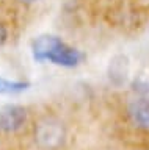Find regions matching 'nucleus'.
Returning <instances> with one entry per match:
<instances>
[{
    "label": "nucleus",
    "mask_w": 149,
    "mask_h": 150,
    "mask_svg": "<svg viewBox=\"0 0 149 150\" xmlns=\"http://www.w3.org/2000/svg\"><path fill=\"white\" fill-rule=\"evenodd\" d=\"M25 89L24 83H16V81H8V80L0 78V92H16Z\"/></svg>",
    "instance_id": "6"
},
{
    "label": "nucleus",
    "mask_w": 149,
    "mask_h": 150,
    "mask_svg": "<svg viewBox=\"0 0 149 150\" xmlns=\"http://www.w3.org/2000/svg\"><path fill=\"white\" fill-rule=\"evenodd\" d=\"M127 114L132 124L140 130H149V98L140 97L129 103Z\"/></svg>",
    "instance_id": "4"
},
{
    "label": "nucleus",
    "mask_w": 149,
    "mask_h": 150,
    "mask_svg": "<svg viewBox=\"0 0 149 150\" xmlns=\"http://www.w3.org/2000/svg\"><path fill=\"white\" fill-rule=\"evenodd\" d=\"M6 38H8V31H6L5 25H3L2 22H0V47H2L3 44H5Z\"/></svg>",
    "instance_id": "7"
},
{
    "label": "nucleus",
    "mask_w": 149,
    "mask_h": 150,
    "mask_svg": "<svg viewBox=\"0 0 149 150\" xmlns=\"http://www.w3.org/2000/svg\"><path fill=\"white\" fill-rule=\"evenodd\" d=\"M129 74V59L124 55H118L110 61L108 67V77L115 84H121L125 81Z\"/></svg>",
    "instance_id": "5"
},
{
    "label": "nucleus",
    "mask_w": 149,
    "mask_h": 150,
    "mask_svg": "<svg viewBox=\"0 0 149 150\" xmlns=\"http://www.w3.org/2000/svg\"><path fill=\"white\" fill-rule=\"evenodd\" d=\"M19 3H25V5H29V3H33V2H36V0H17Z\"/></svg>",
    "instance_id": "8"
},
{
    "label": "nucleus",
    "mask_w": 149,
    "mask_h": 150,
    "mask_svg": "<svg viewBox=\"0 0 149 150\" xmlns=\"http://www.w3.org/2000/svg\"><path fill=\"white\" fill-rule=\"evenodd\" d=\"M27 122V110L19 105H6L0 110V130L14 133Z\"/></svg>",
    "instance_id": "3"
},
{
    "label": "nucleus",
    "mask_w": 149,
    "mask_h": 150,
    "mask_svg": "<svg viewBox=\"0 0 149 150\" xmlns=\"http://www.w3.org/2000/svg\"><path fill=\"white\" fill-rule=\"evenodd\" d=\"M66 125L53 116L39 119L33 128V141L39 150H60L66 142Z\"/></svg>",
    "instance_id": "2"
},
{
    "label": "nucleus",
    "mask_w": 149,
    "mask_h": 150,
    "mask_svg": "<svg viewBox=\"0 0 149 150\" xmlns=\"http://www.w3.org/2000/svg\"><path fill=\"white\" fill-rule=\"evenodd\" d=\"M33 56L38 61H50L60 66H76L80 63L82 53L57 36H39L33 42Z\"/></svg>",
    "instance_id": "1"
}]
</instances>
